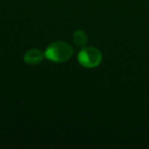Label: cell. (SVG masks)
Segmentation results:
<instances>
[{
  "label": "cell",
  "instance_id": "obj_4",
  "mask_svg": "<svg viewBox=\"0 0 149 149\" xmlns=\"http://www.w3.org/2000/svg\"><path fill=\"white\" fill-rule=\"evenodd\" d=\"M73 42L75 43V45H77L79 46L85 45L87 42V36L85 33V31H83L81 30L75 31L73 34Z\"/></svg>",
  "mask_w": 149,
  "mask_h": 149
},
{
  "label": "cell",
  "instance_id": "obj_1",
  "mask_svg": "<svg viewBox=\"0 0 149 149\" xmlns=\"http://www.w3.org/2000/svg\"><path fill=\"white\" fill-rule=\"evenodd\" d=\"M73 54L72 47L65 42H54L51 44L45 50V57L53 62L61 63L68 60Z\"/></svg>",
  "mask_w": 149,
  "mask_h": 149
},
{
  "label": "cell",
  "instance_id": "obj_2",
  "mask_svg": "<svg viewBox=\"0 0 149 149\" xmlns=\"http://www.w3.org/2000/svg\"><path fill=\"white\" fill-rule=\"evenodd\" d=\"M79 62L85 67L93 68L98 66L102 61V54L95 47H85L78 54Z\"/></svg>",
  "mask_w": 149,
  "mask_h": 149
},
{
  "label": "cell",
  "instance_id": "obj_3",
  "mask_svg": "<svg viewBox=\"0 0 149 149\" xmlns=\"http://www.w3.org/2000/svg\"><path fill=\"white\" fill-rule=\"evenodd\" d=\"M24 58L27 64H29L31 65H38V63H40L42 61L43 54L41 53V52L39 50L31 49L25 53Z\"/></svg>",
  "mask_w": 149,
  "mask_h": 149
}]
</instances>
